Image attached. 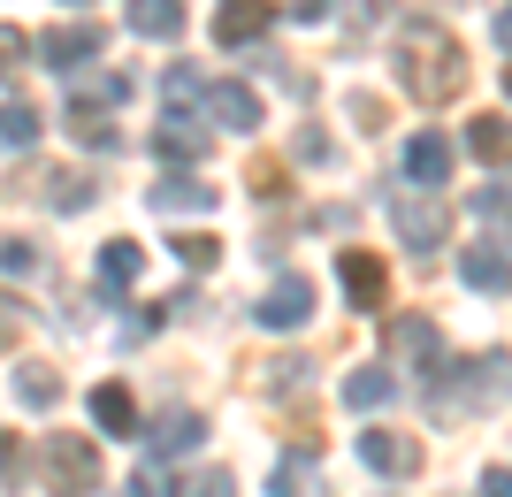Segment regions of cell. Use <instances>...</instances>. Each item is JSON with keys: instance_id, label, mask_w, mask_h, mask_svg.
I'll list each match as a JSON object with an SVG mask.
<instances>
[{"instance_id": "obj_33", "label": "cell", "mask_w": 512, "mask_h": 497, "mask_svg": "<svg viewBox=\"0 0 512 497\" xmlns=\"http://www.w3.org/2000/svg\"><path fill=\"white\" fill-rule=\"evenodd\" d=\"M283 8H291L299 23H321V16H329V0H283Z\"/></svg>"}, {"instance_id": "obj_25", "label": "cell", "mask_w": 512, "mask_h": 497, "mask_svg": "<svg viewBox=\"0 0 512 497\" xmlns=\"http://www.w3.org/2000/svg\"><path fill=\"white\" fill-rule=\"evenodd\" d=\"M31 54H39V46H31V31H23V23H0V77H23V69H31Z\"/></svg>"}, {"instance_id": "obj_24", "label": "cell", "mask_w": 512, "mask_h": 497, "mask_svg": "<svg viewBox=\"0 0 512 497\" xmlns=\"http://www.w3.org/2000/svg\"><path fill=\"white\" fill-rule=\"evenodd\" d=\"M268 497H314V459H283V467H268Z\"/></svg>"}, {"instance_id": "obj_17", "label": "cell", "mask_w": 512, "mask_h": 497, "mask_svg": "<svg viewBox=\"0 0 512 497\" xmlns=\"http://www.w3.org/2000/svg\"><path fill=\"white\" fill-rule=\"evenodd\" d=\"M467 146L490 161V169H512V115H474L467 123Z\"/></svg>"}, {"instance_id": "obj_4", "label": "cell", "mask_w": 512, "mask_h": 497, "mask_svg": "<svg viewBox=\"0 0 512 497\" xmlns=\"http://www.w3.org/2000/svg\"><path fill=\"white\" fill-rule=\"evenodd\" d=\"M253 322L260 329H306V322H314V283H306V276H276V283H268V299L253 306Z\"/></svg>"}, {"instance_id": "obj_18", "label": "cell", "mask_w": 512, "mask_h": 497, "mask_svg": "<svg viewBox=\"0 0 512 497\" xmlns=\"http://www.w3.org/2000/svg\"><path fill=\"white\" fill-rule=\"evenodd\" d=\"M199 436H207L199 413H161V421H153V459H184Z\"/></svg>"}, {"instance_id": "obj_2", "label": "cell", "mask_w": 512, "mask_h": 497, "mask_svg": "<svg viewBox=\"0 0 512 497\" xmlns=\"http://www.w3.org/2000/svg\"><path fill=\"white\" fill-rule=\"evenodd\" d=\"M39 459H46V490H54V497H92V490H100V452H92V436L54 429Z\"/></svg>"}, {"instance_id": "obj_8", "label": "cell", "mask_w": 512, "mask_h": 497, "mask_svg": "<svg viewBox=\"0 0 512 497\" xmlns=\"http://www.w3.org/2000/svg\"><path fill=\"white\" fill-rule=\"evenodd\" d=\"M390 222H398V238H406L413 253H436V245L451 238V215L436 207V199H398V207H390Z\"/></svg>"}, {"instance_id": "obj_5", "label": "cell", "mask_w": 512, "mask_h": 497, "mask_svg": "<svg viewBox=\"0 0 512 497\" xmlns=\"http://www.w3.org/2000/svg\"><path fill=\"white\" fill-rule=\"evenodd\" d=\"M153 153H161V161H176V169H192V161H207V153H214V130L192 123V115L176 108L169 123H153Z\"/></svg>"}, {"instance_id": "obj_19", "label": "cell", "mask_w": 512, "mask_h": 497, "mask_svg": "<svg viewBox=\"0 0 512 497\" xmlns=\"http://www.w3.org/2000/svg\"><path fill=\"white\" fill-rule=\"evenodd\" d=\"M69 138H77V146H115V123H107V100L77 92V100H69Z\"/></svg>"}, {"instance_id": "obj_23", "label": "cell", "mask_w": 512, "mask_h": 497, "mask_svg": "<svg viewBox=\"0 0 512 497\" xmlns=\"http://www.w3.org/2000/svg\"><path fill=\"white\" fill-rule=\"evenodd\" d=\"M16 398H23V406H62V375H54V368H39V360H31V368H16Z\"/></svg>"}, {"instance_id": "obj_9", "label": "cell", "mask_w": 512, "mask_h": 497, "mask_svg": "<svg viewBox=\"0 0 512 497\" xmlns=\"http://www.w3.org/2000/svg\"><path fill=\"white\" fill-rule=\"evenodd\" d=\"M268 23H276V0H222V8H214V39L222 46H253Z\"/></svg>"}, {"instance_id": "obj_31", "label": "cell", "mask_w": 512, "mask_h": 497, "mask_svg": "<svg viewBox=\"0 0 512 497\" xmlns=\"http://www.w3.org/2000/svg\"><path fill=\"white\" fill-rule=\"evenodd\" d=\"M192 497H237V482L214 467V475H199V482H192Z\"/></svg>"}, {"instance_id": "obj_29", "label": "cell", "mask_w": 512, "mask_h": 497, "mask_svg": "<svg viewBox=\"0 0 512 497\" xmlns=\"http://www.w3.org/2000/svg\"><path fill=\"white\" fill-rule=\"evenodd\" d=\"M0 268H8V276H31V268H39V253H31L23 238H0Z\"/></svg>"}, {"instance_id": "obj_21", "label": "cell", "mask_w": 512, "mask_h": 497, "mask_svg": "<svg viewBox=\"0 0 512 497\" xmlns=\"http://www.w3.org/2000/svg\"><path fill=\"white\" fill-rule=\"evenodd\" d=\"M39 130H46V115L31 108V100H8V108H0V153H23V146H39Z\"/></svg>"}, {"instance_id": "obj_36", "label": "cell", "mask_w": 512, "mask_h": 497, "mask_svg": "<svg viewBox=\"0 0 512 497\" xmlns=\"http://www.w3.org/2000/svg\"><path fill=\"white\" fill-rule=\"evenodd\" d=\"M505 92H512V69H505Z\"/></svg>"}, {"instance_id": "obj_3", "label": "cell", "mask_w": 512, "mask_h": 497, "mask_svg": "<svg viewBox=\"0 0 512 497\" xmlns=\"http://www.w3.org/2000/svg\"><path fill=\"white\" fill-rule=\"evenodd\" d=\"M100 54H107L100 23H54V31L39 39V62L46 69H85V62H100Z\"/></svg>"}, {"instance_id": "obj_27", "label": "cell", "mask_w": 512, "mask_h": 497, "mask_svg": "<svg viewBox=\"0 0 512 497\" xmlns=\"http://www.w3.org/2000/svg\"><path fill=\"white\" fill-rule=\"evenodd\" d=\"M176 260H184V268H214V260H222V245H214L207 230H184V238H176Z\"/></svg>"}, {"instance_id": "obj_35", "label": "cell", "mask_w": 512, "mask_h": 497, "mask_svg": "<svg viewBox=\"0 0 512 497\" xmlns=\"http://www.w3.org/2000/svg\"><path fill=\"white\" fill-rule=\"evenodd\" d=\"M8 337H16V314H8V306H0V345H8Z\"/></svg>"}, {"instance_id": "obj_7", "label": "cell", "mask_w": 512, "mask_h": 497, "mask_svg": "<svg viewBox=\"0 0 512 497\" xmlns=\"http://www.w3.org/2000/svg\"><path fill=\"white\" fill-rule=\"evenodd\" d=\"M360 459L375 467V475H398V482L421 475V444H413L406 429H367L360 436Z\"/></svg>"}, {"instance_id": "obj_11", "label": "cell", "mask_w": 512, "mask_h": 497, "mask_svg": "<svg viewBox=\"0 0 512 497\" xmlns=\"http://www.w3.org/2000/svg\"><path fill=\"white\" fill-rule=\"evenodd\" d=\"M459 276L474 291H512V253L505 245H459Z\"/></svg>"}, {"instance_id": "obj_15", "label": "cell", "mask_w": 512, "mask_h": 497, "mask_svg": "<svg viewBox=\"0 0 512 497\" xmlns=\"http://www.w3.org/2000/svg\"><path fill=\"white\" fill-rule=\"evenodd\" d=\"M390 398H398V375L390 368H352L344 375V406L352 413H375V406H390Z\"/></svg>"}, {"instance_id": "obj_10", "label": "cell", "mask_w": 512, "mask_h": 497, "mask_svg": "<svg viewBox=\"0 0 512 497\" xmlns=\"http://www.w3.org/2000/svg\"><path fill=\"white\" fill-rule=\"evenodd\" d=\"M344 268V291H352V306H383V291H390V268L375 253H367V245H352V253L337 260Z\"/></svg>"}, {"instance_id": "obj_20", "label": "cell", "mask_w": 512, "mask_h": 497, "mask_svg": "<svg viewBox=\"0 0 512 497\" xmlns=\"http://www.w3.org/2000/svg\"><path fill=\"white\" fill-rule=\"evenodd\" d=\"M130 31L138 39H176L184 31V0H130Z\"/></svg>"}, {"instance_id": "obj_1", "label": "cell", "mask_w": 512, "mask_h": 497, "mask_svg": "<svg viewBox=\"0 0 512 497\" xmlns=\"http://www.w3.org/2000/svg\"><path fill=\"white\" fill-rule=\"evenodd\" d=\"M398 85L421 100V108H444L467 85V46L451 39L444 23H406L398 31Z\"/></svg>"}, {"instance_id": "obj_34", "label": "cell", "mask_w": 512, "mask_h": 497, "mask_svg": "<svg viewBox=\"0 0 512 497\" xmlns=\"http://www.w3.org/2000/svg\"><path fill=\"white\" fill-rule=\"evenodd\" d=\"M497 46L512 54V8H497Z\"/></svg>"}, {"instance_id": "obj_22", "label": "cell", "mask_w": 512, "mask_h": 497, "mask_svg": "<svg viewBox=\"0 0 512 497\" xmlns=\"http://www.w3.org/2000/svg\"><path fill=\"white\" fill-rule=\"evenodd\" d=\"M138 268H146V253H138L130 238H107V245H100V283H107V291H130V283H138Z\"/></svg>"}, {"instance_id": "obj_14", "label": "cell", "mask_w": 512, "mask_h": 497, "mask_svg": "<svg viewBox=\"0 0 512 497\" xmlns=\"http://www.w3.org/2000/svg\"><path fill=\"white\" fill-rule=\"evenodd\" d=\"M92 421H100L107 436H138V398H130L123 383H100L92 390Z\"/></svg>"}, {"instance_id": "obj_28", "label": "cell", "mask_w": 512, "mask_h": 497, "mask_svg": "<svg viewBox=\"0 0 512 497\" xmlns=\"http://www.w3.org/2000/svg\"><path fill=\"white\" fill-rule=\"evenodd\" d=\"M0 482H8V490L23 482V436L16 429H0Z\"/></svg>"}, {"instance_id": "obj_26", "label": "cell", "mask_w": 512, "mask_h": 497, "mask_svg": "<svg viewBox=\"0 0 512 497\" xmlns=\"http://www.w3.org/2000/svg\"><path fill=\"white\" fill-rule=\"evenodd\" d=\"M161 92H169V108H192L199 92H207V77H199V69H184V62H176L169 77H161Z\"/></svg>"}, {"instance_id": "obj_12", "label": "cell", "mask_w": 512, "mask_h": 497, "mask_svg": "<svg viewBox=\"0 0 512 497\" xmlns=\"http://www.w3.org/2000/svg\"><path fill=\"white\" fill-rule=\"evenodd\" d=\"M406 176H413V184H451V138H444V130L406 138Z\"/></svg>"}, {"instance_id": "obj_16", "label": "cell", "mask_w": 512, "mask_h": 497, "mask_svg": "<svg viewBox=\"0 0 512 497\" xmlns=\"http://www.w3.org/2000/svg\"><path fill=\"white\" fill-rule=\"evenodd\" d=\"M398 352L413 360V375H444V345H436V329H428L421 314H406V322H398Z\"/></svg>"}, {"instance_id": "obj_30", "label": "cell", "mask_w": 512, "mask_h": 497, "mask_svg": "<svg viewBox=\"0 0 512 497\" xmlns=\"http://www.w3.org/2000/svg\"><path fill=\"white\" fill-rule=\"evenodd\" d=\"M253 192H260V199H283L291 184H283V169H276V161H253Z\"/></svg>"}, {"instance_id": "obj_6", "label": "cell", "mask_w": 512, "mask_h": 497, "mask_svg": "<svg viewBox=\"0 0 512 497\" xmlns=\"http://www.w3.org/2000/svg\"><path fill=\"white\" fill-rule=\"evenodd\" d=\"M146 207L153 215H214V184L192 176V169H176V176H161V184L146 192Z\"/></svg>"}, {"instance_id": "obj_13", "label": "cell", "mask_w": 512, "mask_h": 497, "mask_svg": "<svg viewBox=\"0 0 512 497\" xmlns=\"http://www.w3.org/2000/svg\"><path fill=\"white\" fill-rule=\"evenodd\" d=\"M199 108H207V123L222 115V130H260V100L245 85H207V92H199Z\"/></svg>"}, {"instance_id": "obj_32", "label": "cell", "mask_w": 512, "mask_h": 497, "mask_svg": "<svg viewBox=\"0 0 512 497\" xmlns=\"http://www.w3.org/2000/svg\"><path fill=\"white\" fill-rule=\"evenodd\" d=\"M482 497H512V467H490V475H482Z\"/></svg>"}]
</instances>
